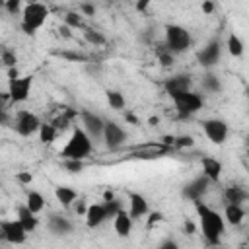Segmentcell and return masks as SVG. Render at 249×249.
Segmentation results:
<instances>
[{
  "instance_id": "obj_1",
  "label": "cell",
  "mask_w": 249,
  "mask_h": 249,
  "mask_svg": "<svg viewBox=\"0 0 249 249\" xmlns=\"http://www.w3.org/2000/svg\"><path fill=\"white\" fill-rule=\"evenodd\" d=\"M193 206H195V214L198 218V228H200V233H202L204 241L208 245H218L222 235L226 233L224 216L216 208H212L210 204L202 202V198L193 200Z\"/></svg>"
},
{
  "instance_id": "obj_2",
  "label": "cell",
  "mask_w": 249,
  "mask_h": 249,
  "mask_svg": "<svg viewBox=\"0 0 249 249\" xmlns=\"http://www.w3.org/2000/svg\"><path fill=\"white\" fill-rule=\"evenodd\" d=\"M93 150V140L82 126H74L66 144L60 148L58 156L62 160H86Z\"/></svg>"
},
{
  "instance_id": "obj_3",
  "label": "cell",
  "mask_w": 249,
  "mask_h": 249,
  "mask_svg": "<svg viewBox=\"0 0 249 249\" xmlns=\"http://www.w3.org/2000/svg\"><path fill=\"white\" fill-rule=\"evenodd\" d=\"M33 88V76L31 74H19L18 66L8 68V99L10 103H25L31 95Z\"/></svg>"
},
{
  "instance_id": "obj_4",
  "label": "cell",
  "mask_w": 249,
  "mask_h": 249,
  "mask_svg": "<svg viewBox=\"0 0 249 249\" xmlns=\"http://www.w3.org/2000/svg\"><path fill=\"white\" fill-rule=\"evenodd\" d=\"M47 18H49V8L43 2H37V0L27 2L21 10V31L25 35L37 33L45 25Z\"/></svg>"
},
{
  "instance_id": "obj_5",
  "label": "cell",
  "mask_w": 249,
  "mask_h": 249,
  "mask_svg": "<svg viewBox=\"0 0 249 249\" xmlns=\"http://www.w3.org/2000/svg\"><path fill=\"white\" fill-rule=\"evenodd\" d=\"M163 47L173 54H181L189 51L193 47L191 31L179 23H167L163 31Z\"/></svg>"
},
{
  "instance_id": "obj_6",
  "label": "cell",
  "mask_w": 249,
  "mask_h": 249,
  "mask_svg": "<svg viewBox=\"0 0 249 249\" xmlns=\"http://www.w3.org/2000/svg\"><path fill=\"white\" fill-rule=\"evenodd\" d=\"M173 99V105L179 113V117H191V115H196L202 107H204V99L200 93L193 91V89H187V91H177L173 95H169Z\"/></svg>"
},
{
  "instance_id": "obj_7",
  "label": "cell",
  "mask_w": 249,
  "mask_h": 249,
  "mask_svg": "<svg viewBox=\"0 0 249 249\" xmlns=\"http://www.w3.org/2000/svg\"><path fill=\"white\" fill-rule=\"evenodd\" d=\"M200 126H202V132H204V136L212 142V144H216V146H222L226 140H228V134H230V126H228V123L224 121V119H218V117H212V119H204L202 123H200Z\"/></svg>"
},
{
  "instance_id": "obj_8",
  "label": "cell",
  "mask_w": 249,
  "mask_h": 249,
  "mask_svg": "<svg viewBox=\"0 0 249 249\" xmlns=\"http://www.w3.org/2000/svg\"><path fill=\"white\" fill-rule=\"evenodd\" d=\"M39 126H41L39 117H37L35 113L27 111V109H19V111L16 113V117H14V128H16V132H18L19 136H23V138L37 134Z\"/></svg>"
},
{
  "instance_id": "obj_9",
  "label": "cell",
  "mask_w": 249,
  "mask_h": 249,
  "mask_svg": "<svg viewBox=\"0 0 249 249\" xmlns=\"http://www.w3.org/2000/svg\"><path fill=\"white\" fill-rule=\"evenodd\" d=\"M78 117H80V121H82V128L88 132V136H89L93 142L101 140L105 119H103L101 115L93 113V111H88V109H82V111L78 113Z\"/></svg>"
},
{
  "instance_id": "obj_10",
  "label": "cell",
  "mask_w": 249,
  "mask_h": 249,
  "mask_svg": "<svg viewBox=\"0 0 249 249\" xmlns=\"http://www.w3.org/2000/svg\"><path fill=\"white\" fill-rule=\"evenodd\" d=\"M101 140H103V144H105L107 150H117V148H121V146L124 144V140H126V130H124L117 121H105Z\"/></svg>"
},
{
  "instance_id": "obj_11",
  "label": "cell",
  "mask_w": 249,
  "mask_h": 249,
  "mask_svg": "<svg viewBox=\"0 0 249 249\" xmlns=\"http://www.w3.org/2000/svg\"><path fill=\"white\" fill-rule=\"evenodd\" d=\"M0 230L4 233V241L10 243V245H23L27 241V235H29L18 218L0 220Z\"/></svg>"
},
{
  "instance_id": "obj_12",
  "label": "cell",
  "mask_w": 249,
  "mask_h": 249,
  "mask_svg": "<svg viewBox=\"0 0 249 249\" xmlns=\"http://www.w3.org/2000/svg\"><path fill=\"white\" fill-rule=\"evenodd\" d=\"M220 58H222V43H220L218 39L208 41V43L196 53V60H198V64L204 66V68L216 66V64L220 62Z\"/></svg>"
},
{
  "instance_id": "obj_13",
  "label": "cell",
  "mask_w": 249,
  "mask_h": 249,
  "mask_svg": "<svg viewBox=\"0 0 249 249\" xmlns=\"http://www.w3.org/2000/svg\"><path fill=\"white\" fill-rule=\"evenodd\" d=\"M208 189H210V181L204 177V175H198V177H195V179H191L183 189H181V195H183V198H187V200H198V198H202L206 193H208Z\"/></svg>"
},
{
  "instance_id": "obj_14",
  "label": "cell",
  "mask_w": 249,
  "mask_h": 249,
  "mask_svg": "<svg viewBox=\"0 0 249 249\" xmlns=\"http://www.w3.org/2000/svg\"><path fill=\"white\" fill-rule=\"evenodd\" d=\"M84 218H86V226L91 228V230H93V228H99L101 224H105V222L109 220L103 202H91V204H88Z\"/></svg>"
},
{
  "instance_id": "obj_15",
  "label": "cell",
  "mask_w": 249,
  "mask_h": 249,
  "mask_svg": "<svg viewBox=\"0 0 249 249\" xmlns=\"http://www.w3.org/2000/svg\"><path fill=\"white\" fill-rule=\"evenodd\" d=\"M148 212H150V204H148L146 196L136 191H130L128 193V214L132 216V220H140Z\"/></svg>"
},
{
  "instance_id": "obj_16",
  "label": "cell",
  "mask_w": 249,
  "mask_h": 249,
  "mask_svg": "<svg viewBox=\"0 0 249 249\" xmlns=\"http://www.w3.org/2000/svg\"><path fill=\"white\" fill-rule=\"evenodd\" d=\"M47 228L54 235H68L74 231V222L62 214H51L47 220Z\"/></svg>"
},
{
  "instance_id": "obj_17",
  "label": "cell",
  "mask_w": 249,
  "mask_h": 249,
  "mask_svg": "<svg viewBox=\"0 0 249 249\" xmlns=\"http://www.w3.org/2000/svg\"><path fill=\"white\" fill-rule=\"evenodd\" d=\"M200 167H202V175L210 181V183H218L220 181V175H222V161L218 158H212V156H202L200 160Z\"/></svg>"
},
{
  "instance_id": "obj_18",
  "label": "cell",
  "mask_w": 249,
  "mask_h": 249,
  "mask_svg": "<svg viewBox=\"0 0 249 249\" xmlns=\"http://www.w3.org/2000/svg\"><path fill=\"white\" fill-rule=\"evenodd\" d=\"M111 220H113L115 233H117L119 237H128V235H130L132 226H134V220H132V216L128 214V210L121 208V210H119Z\"/></svg>"
},
{
  "instance_id": "obj_19",
  "label": "cell",
  "mask_w": 249,
  "mask_h": 249,
  "mask_svg": "<svg viewBox=\"0 0 249 249\" xmlns=\"http://www.w3.org/2000/svg\"><path fill=\"white\" fill-rule=\"evenodd\" d=\"M163 88H165V93L167 95H173L177 91H187V89H193V80L191 76L187 74H175L171 78H167L163 82Z\"/></svg>"
},
{
  "instance_id": "obj_20",
  "label": "cell",
  "mask_w": 249,
  "mask_h": 249,
  "mask_svg": "<svg viewBox=\"0 0 249 249\" xmlns=\"http://www.w3.org/2000/svg\"><path fill=\"white\" fill-rule=\"evenodd\" d=\"M16 218L21 222V226L25 228L27 233H33V231L37 230V226H39V218H37V214H35L33 210H29L25 202L18 206V210H16Z\"/></svg>"
},
{
  "instance_id": "obj_21",
  "label": "cell",
  "mask_w": 249,
  "mask_h": 249,
  "mask_svg": "<svg viewBox=\"0 0 249 249\" xmlns=\"http://www.w3.org/2000/svg\"><path fill=\"white\" fill-rule=\"evenodd\" d=\"M222 216H224V222L226 224H230V226H241L243 220H245V208H243V204L226 202Z\"/></svg>"
},
{
  "instance_id": "obj_22",
  "label": "cell",
  "mask_w": 249,
  "mask_h": 249,
  "mask_svg": "<svg viewBox=\"0 0 249 249\" xmlns=\"http://www.w3.org/2000/svg\"><path fill=\"white\" fill-rule=\"evenodd\" d=\"M54 198L62 208H70L72 202L78 198V191L68 185H58V187H54Z\"/></svg>"
},
{
  "instance_id": "obj_23",
  "label": "cell",
  "mask_w": 249,
  "mask_h": 249,
  "mask_svg": "<svg viewBox=\"0 0 249 249\" xmlns=\"http://www.w3.org/2000/svg\"><path fill=\"white\" fill-rule=\"evenodd\" d=\"M247 196H249L247 191L243 187H237V185L226 187V191H224V200L231 202V204H243V202H247Z\"/></svg>"
},
{
  "instance_id": "obj_24",
  "label": "cell",
  "mask_w": 249,
  "mask_h": 249,
  "mask_svg": "<svg viewBox=\"0 0 249 249\" xmlns=\"http://www.w3.org/2000/svg\"><path fill=\"white\" fill-rule=\"evenodd\" d=\"M226 51H228L233 58H239V56L243 54V51H245V45H243L241 37L235 35V33H230L228 39H226Z\"/></svg>"
},
{
  "instance_id": "obj_25",
  "label": "cell",
  "mask_w": 249,
  "mask_h": 249,
  "mask_svg": "<svg viewBox=\"0 0 249 249\" xmlns=\"http://www.w3.org/2000/svg\"><path fill=\"white\" fill-rule=\"evenodd\" d=\"M37 134H39L41 144H53L56 140V136H58V130H56V126L53 123H41Z\"/></svg>"
},
{
  "instance_id": "obj_26",
  "label": "cell",
  "mask_w": 249,
  "mask_h": 249,
  "mask_svg": "<svg viewBox=\"0 0 249 249\" xmlns=\"http://www.w3.org/2000/svg\"><path fill=\"white\" fill-rule=\"evenodd\" d=\"M25 204H27V208L29 210H33L35 214H39V212H43V208H45V196L39 193V191H27V196H25Z\"/></svg>"
},
{
  "instance_id": "obj_27",
  "label": "cell",
  "mask_w": 249,
  "mask_h": 249,
  "mask_svg": "<svg viewBox=\"0 0 249 249\" xmlns=\"http://www.w3.org/2000/svg\"><path fill=\"white\" fill-rule=\"evenodd\" d=\"M105 99H107L109 107H111V109H115V111H123V109H124V105H126L124 93H123V91H119V89H107V91H105Z\"/></svg>"
},
{
  "instance_id": "obj_28",
  "label": "cell",
  "mask_w": 249,
  "mask_h": 249,
  "mask_svg": "<svg viewBox=\"0 0 249 249\" xmlns=\"http://www.w3.org/2000/svg\"><path fill=\"white\" fill-rule=\"evenodd\" d=\"M202 89L208 93H220L222 91V82L214 72H206L202 76Z\"/></svg>"
},
{
  "instance_id": "obj_29",
  "label": "cell",
  "mask_w": 249,
  "mask_h": 249,
  "mask_svg": "<svg viewBox=\"0 0 249 249\" xmlns=\"http://www.w3.org/2000/svg\"><path fill=\"white\" fill-rule=\"evenodd\" d=\"M84 37L88 43H91L93 47H99V45H105V35L101 31H95V29H84Z\"/></svg>"
},
{
  "instance_id": "obj_30",
  "label": "cell",
  "mask_w": 249,
  "mask_h": 249,
  "mask_svg": "<svg viewBox=\"0 0 249 249\" xmlns=\"http://www.w3.org/2000/svg\"><path fill=\"white\" fill-rule=\"evenodd\" d=\"M64 25L70 29H78L82 27V16L78 12H66L64 14Z\"/></svg>"
},
{
  "instance_id": "obj_31",
  "label": "cell",
  "mask_w": 249,
  "mask_h": 249,
  "mask_svg": "<svg viewBox=\"0 0 249 249\" xmlns=\"http://www.w3.org/2000/svg\"><path fill=\"white\" fill-rule=\"evenodd\" d=\"M0 62H2L6 68H14L16 62H18V56H16V53H14L12 49H2V53H0Z\"/></svg>"
},
{
  "instance_id": "obj_32",
  "label": "cell",
  "mask_w": 249,
  "mask_h": 249,
  "mask_svg": "<svg viewBox=\"0 0 249 249\" xmlns=\"http://www.w3.org/2000/svg\"><path fill=\"white\" fill-rule=\"evenodd\" d=\"M62 165L68 173H80L84 169V160H62Z\"/></svg>"
},
{
  "instance_id": "obj_33",
  "label": "cell",
  "mask_w": 249,
  "mask_h": 249,
  "mask_svg": "<svg viewBox=\"0 0 249 249\" xmlns=\"http://www.w3.org/2000/svg\"><path fill=\"white\" fill-rule=\"evenodd\" d=\"M103 204H105V210H107V216H109V220L123 208V204H121V200L119 198H109V200H103Z\"/></svg>"
},
{
  "instance_id": "obj_34",
  "label": "cell",
  "mask_w": 249,
  "mask_h": 249,
  "mask_svg": "<svg viewBox=\"0 0 249 249\" xmlns=\"http://www.w3.org/2000/svg\"><path fill=\"white\" fill-rule=\"evenodd\" d=\"M158 60H160V64H161L163 68H169V66L173 64V53H169V51L163 47L161 51H158Z\"/></svg>"
},
{
  "instance_id": "obj_35",
  "label": "cell",
  "mask_w": 249,
  "mask_h": 249,
  "mask_svg": "<svg viewBox=\"0 0 249 249\" xmlns=\"http://www.w3.org/2000/svg\"><path fill=\"white\" fill-rule=\"evenodd\" d=\"M193 144H195V140H193V136H189V134L173 136V146H175V148H191Z\"/></svg>"
},
{
  "instance_id": "obj_36",
  "label": "cell",
  "mask_w": 249,
  "mask_h": 249,
  "mask_svg": "<svg viewBox=\"0 0 249 249\" xmlns=\"http://www.w3.org/2000/svg\"><path fill=\"white\" fill-rule=\"evenodd\" d=\"M72 206H74V212H76L78 216H84V214H86L88 204H86V200H84V198H76V200L72 202Z\"/></svg>"
},
{
  "instance_id": "obj_37",
  "label": "cell",
  "mask_w": 249,
  "mask_h": 249,
  "mask_svg": "<svg viewBox=\"0 0 249 249\" xmlns=\"http://www.w3.org/2000/svg\"><path fill=\"white\" fill-rule=\"evenodd\" d=\"M2 2H4L6 10H8L10 14H16V12L19 10V6L23 4V0H2Z\"/></svg>"
},
{
  "instance_id": "obj_38",
  "label": "cell",
  "mask_w": 249,
  "mask_h": 249,
  "mask_svg": "<svg viewBox=\"0 0 249 249\" xmlns=\"http://www.w3.org/2000/svg\"><path fill=\"white\" fill-rule=\"evenodd\" d=\"M16 179H18L21 185H31V181H33V175H31L29 171H19V173L16 175Z\"/></svg>"
},
{
  "instance_id": "obj_39",
  "label": "cell",
  "mask_w": 249,
  "mask_h": 249,
  "mask_svg": "<svg viewBox=\"0 0 249 249\" xmlns=\"http://www.w3.org/2000/svg\"><path fill=\"white\" fill-rule=\"evenodd\" d=\"M148 216H150V218H148V228H152L154 222L158 224V222L163 220V214H161V212H148Z\"/></svg>"
},
{
  "instance_id": "obj_40",
  "label": "cell",
  "mask_w": 249,
  "mask_h": 249,
  "mask_svg": "<svg viewBox=\"0 0 249 249\" xmlns=\"http://www.w3.org/2000/svg\"><path fill=\"white\" fill-rule=\"evenodd\" d=\"M80 10H82L84 16H93V14H95V6H93V4H88V2H84V4L80 6Z\"/></svg>"
},
{
  "instance_id": "obj_41",
  "label": "cell",
  "mask_w": 249,
  "mask_h": 249,
  "mask_svg": "<svg viewBox=\"0 0 249 249\" xmlns=\"http://www.w3.org/2000/svg\"><path fill=\"white\" fill-rule=\"evenodd\" d=\"M158 247H160V249H177V241H173V239H165V241H161Z\"/></svg>"
},
{
  "instance_id": "obj_42",
  "label": "cell",
  "mask_w": 249,
  "mask_h": 249,
  "mask_svg": "<svg viewBox=\"0 0 249 249\" xmlns=\"http://www.w3.org/2000/svg\"><path fill=\"white\" fill-rule=\"evenodd\" d=\"M202 12H204V14H212V12H214V4H212L210 0H204V2H202Z\"/></svg>"
},
{
  "instance_id": "obj_43",
  "label": "cell",
  "mask_w": 249,
  "mask_h": 249,
  "mask_svg": "<svg viewBox=\"0 0 249 249\" xmlns=\"http://www.w3.org/2000/svg\"><path fill=\"white\" fill-rule=\"evenodd\" d=\"M150 2H152V0H138V2H136V10H138V12H144Z\"/></svg>"
},
{
  "instance_id": "obj_44",
  "label": "cell",
  "mask_w": 249,
  "mask_h": 249,
  "mask_svg": "<svg viewBox=\"0 0 249 249\" xmlns=\"http://www.w3.org/2000/svg\"><path fill=\"white\" fill-rule=\"evenodd\" d=\"M183 228H185V231H187V233H195V224H193V222H189V220H187Z\"/></svg>"
},
{
  "instance_id": "obj_45",
  "label": "cell",
  "mask_w": 249,
  "mask_h": 249,
  "mask_svg": "<svg viewBox=\"0 0 249 249\" xmlns=\"http://www.w3.org/2000/svg\"><path fill=\"white\" fill-rule=\"evenodd\" d=\"M6 99H8V93H6V91H2V89H0V111H2V109H4V103H6Z\"/></svg>"
}]
</instances>
